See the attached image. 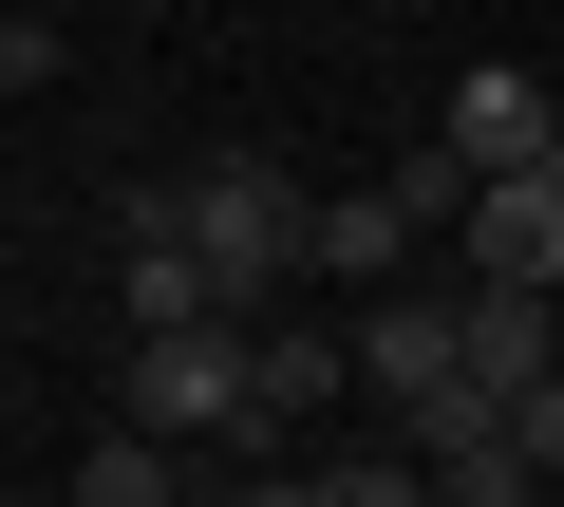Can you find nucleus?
<instances>
[{"label": "nucleus", "instance_id": "obj_8", "mask_svg": "<svg viewBox=\"0 0 564 507\" xmlns=\"http://www.w3.org/2000/svg\"><path fill=\"white\" fill-rule=\"evenodd\" d=\"M321 488H339V507H433V470H414V451H339Z\"/></svg>", "mask_w": 564, "mask_h": 507}, {"label": "nucleus", "instance_id": "obj_5", "mask_svg": "<svg viewBox=\"0 0 564 507\" xmlns=\"http://www.w3.org/2000/svg\"><path fill=\"white\" fill-rule=\"evenodd\" d=\"M339 376H358V320H282V339L245 357V451H282V432H302Z\"/></svg>", "mask_w": 564, "mask_h": 507}, {"label": "nucleus", "instance_id": "obj_9", "mask_svg": "<svg viewBox=\"0 0 564 507\" xmlns=\"http://www.w3.org/2000/svg\"><path fill=\"white\" fill-rule=\"evenodd\" d=\"M508 451H527V470H545V488H564V376H545V395H527V414H508Z\"/></svg>", "mask_w": 564, "mask_h": 507}, {"label": "nucleus", "instance_id": "obj_7", "mask_svg": "<svg viewBox=\"0 0 564 507\" xmlns=\"http://www.w3.org/2000/svg\"><path fill=\"white\" fill-rule=\"evenodd\" d=\"M57 507H188V451H151V432H95Z\"/></svg>", "mask_w": 564, "mask_h": 507}, {"label": "nucleus", "instance_id": "obj_3", "mask_svg": "<svg viewBox=\"0 0 564 507\" xmlns=\"http://www.w3.org/2000/svg\"><path fill=\"white\" fill-rule=\"evenodd\" d=\"M452 376H470V283H452V301H414V283L358 301V395H377V414H433Z\"/></svg>", "mask_w": 564, "mask_h": 507}, {"label": "nucleus", "instance_id": "obj_1", "mask_svg": "<svg viewBox=\"0 0 564 507\" xmlns=\"http://www.w3.org/2000/svg\"><path fill=\"white\" fill-rule=\"evenodd\" d=\"M188 264H207L226 320L282 301V283H321V188H302V169H263V151H207V169H188Z\"/></svg>", "mask_w": 564, "mask_h": 507}, {"label": "nucleus", "instance_id": "obj_10", "mask_svg": "<svg viewBox=\"0 0 564 507\" xmlns=\"http://www.w3.org/2000/svg\"><path fill=\"white\" fill-rule=\"evenodd\" d=\"M226 507H339V488H321V470H263V488H226Z\"/></svg>", "mask_w": 564, "mask_h": 507}, {"label": "nucleus", "instance_id": "obj_4", "mask_svg": "<svg viewBox=\"0 0 564 507\" xmlns=\"http://www.w3.org/2000/svg\"><path fill=\"white\" fill-rule=\"evenodd\" d=\"M452 244H470V283H489V301H564V169L489 188V207H470Z\"/></svg>", "mask_w": 564, "mask_h": 507}, {"label": "nucleus", "instance_id": "obj_2", "mask_svg": "<svg viewBox=\"0 0 564 507\" xmlns=\"http://www.w3.org/2000/svg\"><path fill=\"white\" fill-rule=\"evenodd\" d=\"M245 320H207V339H132L113 357V432H151V451H245Z\"/></svg>", "mask_w": 564, "mask_h": 507}, {"label": "nucleus", "instance_id": "obj_6", "mask_svg": "<svg viewBox=\"0 0 564 507\" xmlns=\"http://www.w3.org/2000/svg\"><path fill=\"white\" fill-rule=\"evenodd\" d=\"M545 376H564V357H545V301H489V283H470V395H508V414H527Z\"/></svg>", "mask_w": 564, "mask_h": 507}]
</instances>
